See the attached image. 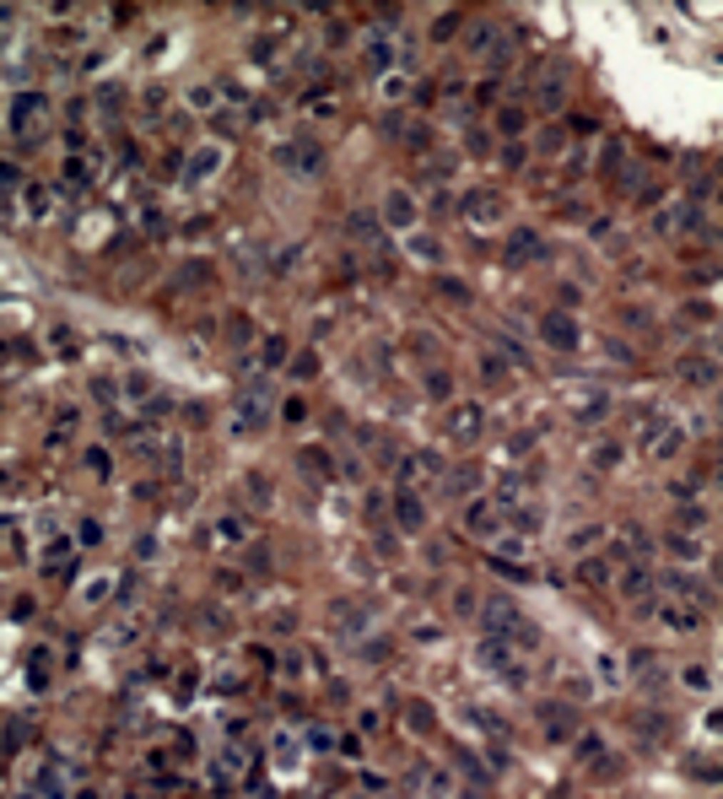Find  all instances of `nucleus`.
<instances>
[{"label":"nucleus","mask_w":723,"mask_h":799,"mask_svg":"<svg viewBox=\"0 0 723 799\" xmlns=\"http://www.w3.org/2000/svg\"><path fill=\"white\" fill-rule=\"evenodd\" d=\"M480 427H486V421H480V406H454V416H448V438L454 443H475Z\"/></svg>","instance_id":"3"},{"label":"nucleus","mask_w":723,"mask_h":799,"mask_svg":"<svg viewBox=\"0 0 723 799\" xmlns=\"http://www.w3.org/2000/svg\"><path fill=\"white\" fill-rule=\"evenodd\" d=\"M545 248H540V238L535 233H513V243H507V259L513 265H529V259H540Z\"/></svg>","instance_id":"6"},{"label":"nucleus","mask_w":723,"mask_h":799,"mask_svg":"<svg viewBox=\"0 0 723 799\" xmlns=\"http://www.w3.org/2000/svg\"><path fill=\"white\" fill-rule=\"evenodd\" d=\"M281 416H286V421H303V416H308V406H303V400H286Z\"/></svg>","instance_id":"34"},{"label":"nucleus","mask_w":723,"mask_h":799,"mask_svg":"<svg viewBox=\"0 0 723 799\" xmlns=\"http://www.w3.org/2000/svg\"><path fill=\"white\" fill-rule=\"evenodd\" d=\"M216 541L238 546V541H243V524H238V518H221V524H216Z\"/></svg>","instance_id":"20"},{"label":"nucleus","mask_w":723,"mask_h":799,"mask_svg":"<svg viewBox=\"0 0 723 799\" xmlns=\"http://www.w3.org/2000/svg\"><path fill=\"white\" fill-rule=\"evenodd\" d=\"M313 373H319V357H313V351H303V357H297V378H313Z\"/></svg>","instance_id":"27"},{"label":"nucleus","mask_w":723,"mask_h":799,"mask_svg":"<svg viewBox=\"0 0 723 799\" xmlns=\"http://www.w3.org/2000/svg\"><path fill=\"white\" fill-rule=\"evenodd\" d=\"M605 406H610L605 394H589V400L577 406V421H600V416H605Z\"/></svg>","instance_id":"16"},{"label":"nucleus","mask_w":723,"mask_h":799,"mask_svg":"<svg viewBox=\"0 0 723 799\" xmlns=\"http://www.w3.org/2000/svg\"><path fill=\"white\" fill-rule=\"evenodd\" d=\"M486 621H491V627H502V621H518L513 600H502V594H497V600H486Z\"/></svg>","instance_id":"13"},{"label":"nucleus","mask_w":723,"mask_h":799,"mask_svg":"<svg viewBox=\"0 0 723 799\" xmlns=\"http://www.w3.org/2000/svg\"><path fill=\"white\" fill-rule=\"evenodd\" d=\"M621 594H626V600L648 594V567H626V573H621Z\"/></svg>","instance_id":"9"},{"label":"nucleus","mask_w":723,"mask_h":799,"mask_svg":"<svg viewBox=\"0 0 723 799\" xmlns=\"http://www.w3.org/2000/svg\"><path fill=\"white\" fill-rule=\"evenodd\" d=\"M206 173H216V146L195 151V157H189V168H184V179H206Z\"/></svg>","instance_id":"12"},{"label":"nucleus","mask_w":723,"mask_h":799,"mask_svg":"<svg viewBox=\"0 0 723 799\" xmlns=\"http://www.w3.org/2000/svg\"><path fill=\"white\" fill-rule=\"evenodd\" d=\"M465 216L470 221H497V216H502V200L491 195V189H475V195L465 200Z\"/></svg>","instance_id":"4"},{"label":"nucleus","mask_w":723,"mask_h":799,"mask_svg":"<svg viewBox=\"0 0 723 799\" xmlns=\"http://www.w3.org/2000/svg\"><path fill=\"white\" fill-rule=\"evenodd\" d=\"M497 130H502V136H518V130H524V114H518V109H502V114H497Z\"/></svg>","instance_id":"19"},{"label":"nucleus","mask_w":723,"mask_h":799,"mask_svg":"<svg viewBox=\"0 0 723 799\" xmlns=\"http://www.w3.org/2000/svg\"><path fill=\"white\" fill-rule=\"evenodd\" d=\"M303 465H308V470H319V476H324V470H330V459H324V448H308V454H303Z\"/></svg>","instance_id":"29"},{"label":"nucleus","mask_w":723,"mask_h":799,"mask_svg":"<svg viewBox=\"0 0 723 799\" xmlns=\"http://www.w3.org/2000/svg\"><path fill=\"white\" fill-rule=\"evenodd\" d=\"M189 109H216V86H195L189 92Z\"/></svg>","instance_id":"22"},{"label":"nucleus","mask_w":723,"mask_h":799,"mask_svg":"<svg viewBox=\"0 0 723 799\" xmlns=\"http://www.w3.org/2000/svg\"><path fill=\"white\" fill-rule=\"evenodd\" d=\"M275 168H286V173H319L324 168V146H319V141H286V146H275Z\"/></svg>","instance_id":"1"},{"label":"nucleus","mask_w":723,"mask_h":799,"mask_svg":"<svg viewBox=\"0 0 723 799\" xmlns=\"http://www.w3.org/2000/svg\"><path fill=\"white\" fill-rule=\"evenodd\" d=\"M438 286H443V297H459V303H465V281H454V276H443Z\"/></svg>","instance_id":"31"},{"label":"nucleus","mask_w":723,"mask_h":799,"mask_svg":"<svg viewBox=\"0 0 723 799\" xmlns=\"http://www.w3.org/2000/svg\"><path fill=\"white\" fill-rule=\"evenodd\" d=\"M600 578H605L600 562H583V567H577V583H600Z\"/></svg>","instance_id":"28"},{"label":"nucleus","mask_w":723,"mask_h":799,"mask_svg":"<svg viewBox=\"0 0 723 799\" xmlns=\"http://www.w3.org/2000/svg\"><path fill=\"white\" fill-rule=\"evenodd\" d=\"M497 44V27L491 22H475V33H470V49H491Z\"/></svg>","instance_id":"18"},{"label":"nucleus","mask_w":723,"mask_h":799,"mask_svg":"<svg viewBox=\"0 0 723 799\" xmlns=\"http://www.w3.org/2000/svg\"><path fill=\"white\" fill-rule=\"evenodd\" d=\"M86 173H92V162H86V157H71V162H65V179H76V184H81Z\"/></svg>","instance_id":"25"},{"label":"nucleus","mask_w":723,"mask_h":799,"mask_svg":"<svg viewBox=\"0 0 723 799\" xmlns=\"http://www.w3.org/2000/svg\"><path fill=\"white\" fill-rule=\"evenodd\" d=\"M540 718H551V735H572V708H562V702L540 708Z\"/></svg>","instance_id":"11"},{"label":"nucleus","mask_w":723,"mask_h":799,"mask_svg":"<svg viewBox=\"0 0 723 799\" xmlns=\"http://www.w3.org/2000/svg\"><path fill=\"white\" fill-rule=\"evenodd\" d=\"M38 114H44V98H38V92H22V98L11 103V124H16V130H27Z\"/></svg>","instance_id":"5"},{"label":"nucleus","mask_w":723,"mask_h":799,"mask_svg":"<svg viewBox=\"0 0 723 799\" xmlns=\"http://www.w3.org/2000/svg\"><path fill=\"white\" fill-rule=\"evenodd\" d=\"M427 394H438V400H443V394H448V373H432V378H427Z\"/></svg>","instance_id":"33"},{"label":"nucleus","mask_w":723,"mask_h":799,"mask_svg":"<svg viewBox=\"0 0 723 799\" xmlns=\"http://www.w3.org/2000/svg\"><path fill=\"white\" fill-rule=\"evenodd\" d=\"M594 541H600V529H594V524H589V529H577V535H572V546H577V551H589Z\"/></svg>","instance_id":"30"},{"label":"nucleus","mask_w":723,"mask_h":799,"mask_svg":"<svg viewBox=\"0 0 723 799\" xmlns=\"http://www.w3.org/2000/svg\"><path fill=\"white\" fill-rule=\"evenodd\" d=\"M540 335L551 346H562V351H577V324H572V313H545L540 319Z\"/></svg>","instance_id":"2"},{"label":"nucleus","mask_w":723,"mask_h":799,"mask_svg":"<svg viewBox=\"0 0 723 799\" xmlns=\"http://www.w3.org/2000/svg\"><path fill=\"white\" fill-rule=\"evenodd\" d=\"M475 481H480V476L465 465V470H454V476H448V492H475Z\"/></svg>","instance_id":"17"},{"label":"nucleus","mask_w":723,"mask_h":799,"mask_svg":"<svg viewBox=\"0 0 723 799\" xmlns=\"http://www.w3.org/2000/svg\"><path fill=\"white\" fill-rule=\"evenodd\" d=\"M394 503H400V524H405V529H421V518H427V508H421V497H416V492H400Z\"/></svg>","instance_id":"7"},{"label":"nucleus","mask_w":723,"mask_h":799,"mask_svg":"<svg viewBox=\"0 0 723 799\" xmlns=\"http://www.w3.org/2000/svg\"><path fill=\"white\" fill-rule=\"evenodd\" d=\"M410 729H432V708H427V702H410Z\"/></svg>","instance_id":"23"},{"label":"nucleus","mask_w":723,"mask_h":799,"mask_svg":"<svg viewBox=\"0 0 723 799\" xmlns=\"http://www.w3.org/2000/svg\"><path fill=\"white\" fill-rule=\"evenodd\" d=\"M351 233H356V238H373V243H378V216H373V211H351Z\"/></svg>","instance_id":"15"},{"label":"nucleus","mask_w":723,"mask_h":799,"mask_svg":"<svg viewBox=\"0 0 723 799\" xmlns=\"http://www.w3.org/2000/svg\"><path fill=\"white\" fill-rule=\"evenodd\" d=\"M410 254H421V259H443V248H438V238H410Z\"/></svg>","instance_id":"21"},{"label":"nucleus","mask_w":723,"mask_h":799,"mask_svg":"<svg viewBox=\"0 0 723 799\" xmlns=\"http://www.w3.org/2000/svg\"><path fill=\"white\" fill-rule=\"evenodd\" d=\"M383 216H389L394 227H410V216H416V211H410V195H405V189H394L389 206H383Z\"/></svg>","instance_id":"8"},{"label":"nucleus","mask_w":723,"mask_h":799,"mask_svg":"<svg viewBox=\"0 0 723 799\" xmlns=\"http://www.w3.org/2000/svg\"><path fill=\"white\" fill-rule=\"evenodd\" d=\"M248 492H254V503H270V481L259 476V470H254V476H248Z\"/></svg>","instance_id":"26"},{"label":"nucleus","mask_w":723,"mask_h":799,"mask_svg":"<svg viewBox=\"0 0 723 799\" xmlns=\"http://www.w3.org/2000/svg\"><path fill=\"white\" fill-rule=\"evenodd\" d=\"M686 378H697V383H707V378H712V362H691V368H686Z\"/></svg>","instance_id":"32"},{"label":"nucleus","mask_w":723,"mask_h":799,"mask_svg":"<svg viewBox=\"0 0 723 799\" xmlns=\"http://www.w3.org/2000/svg\"><path fill=\"white\" fill-rule=\"evenodd\" d=\"M686 686L691 691H707V670H686Z\"/></svg>","instance_id":"35"},{"label":"nucleus","mask_w":723,"mask_h":799,"mask_svg":"<svg viewBox=\"0 0 723 799\" xmlns=\"http://www.w3.org/2000/svg\"><path fill=\"white\" fill-rule=\"evenodd\" d=\"M465 524H470V529H491V524H497V508H491V503H470Z\"/></svg>","instance_id":"14"},{"label":"nucleus","mask_w":723,"mask_h":799,"mask_svg":"<svg viewBox=\"0 0 723 799\" xmlns=\"http://www.w3.org/2000/svg\"><path fill=\"white\" fill-rule=\"evenodd\" d=\"M454 27H459V11H443L438 27H432V38H454Z\"/></svg>","instance_id":"24"},{"label":"nucleus","mask_w":723,"mask_h":799,"mask_svg":"<svg viewBox=\"0 0 723 799\" xmlns=\"http://www.w3.org/2000/svg\"><path fill=\"white\" fill-rule=\"evenodd\" d=\"M664 621H669L674 632H697V627H702V615L686 610V605H669V610H664Z\"/></svg>","instance_id":"10"},{"label":"nucleus","mask_w":723,"mask_h":799,"mask_svg":"<svg viewBox=\"0 0 723 799\" xmlns=\"http://www.w3.org/2000/svg\"><path fill=\"white\" fill-rule=\"evenodd\" d=\"M11 184H16V168H11V162H0V189H11Z\"/></svg>","instance_id":"36"}]
</instances>
